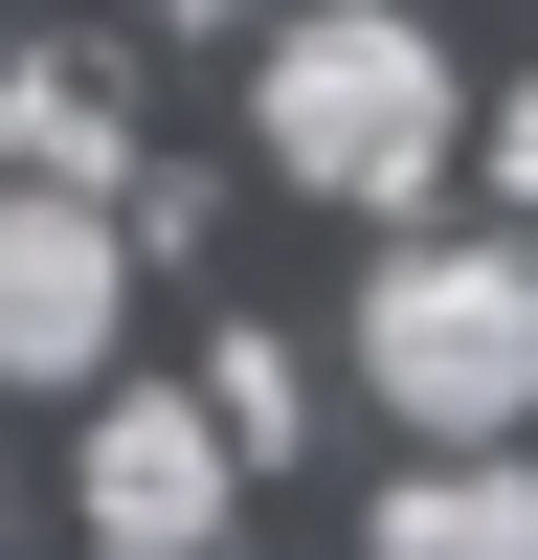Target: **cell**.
Masks as SVG:
<instances>
[{"label": "cell", "mask_w": 538, "mask_h": 560, "mask_svg": "<svg viewBox=\"0 0 538 560\" xmlns=\"http://www.w3.org/2000/svg\"><path fill=\"white\" fill-rule=\"evenodd\" d=\"M202 427H224V448H292V427H314L292 337H224V359H202Z\"/></svg>", "instance_id": "obj_7"}, {"label": "cell", "mask_w": 538, "mask_h": 560, "mask_svg": "<svg viewBox=\"0 0 538 560\" xmlns=\"http://www.w3.org/2000/svg\"><path fill=\"white\" fill-rule=\"evenodd\" d=\"M359 404L426 427V448L538 427V247L516 224H493V247H426V224H404V247L359 269Z\"/></svg>", "instance_id": "obj_2"}, {"label": "cell", "mask_w": 538, "mask_h": 560, "mask_svg": "<svg viewBox=\"0 0 538 560\" xmlns=\"http://www.w3.org/2000/svg\"><path fill=\"white\" fill-rule=\"evenodd\" d=\"M68 493H90V538H113V560H224L247 448H224L179 382H113V404H90V448H68Z\"/></svg>", "instance_id": "obj_3"}, {"label": "cell", "mask_w": 538, "mask_h": 560, "mask_svg": "<svg viewBox=\"0 0 538 560\" xmlns=\"http://www.w3.org/2000/svg\"><path fill=\"white\" fill-rule=\"evenodd\" d=\"M247 135H269V179H292V202L404 224L448 158H471V90H448V45L404 23V0H269V90H247Z\"/></svg>", "instance_id": "obj_1"}, {"label": "cell", "mask_w": 538, "mask_h": 560, "mask_svg": "<svg viewBox=\"0 0 538 560\" xmlns=\"http://www.w3.org/2000/svg\"><path fill=\"white\" fill-rule=\"evenodd\" d=\"M113 337H134V224L0 179V382H113Z\"/></svg>", "instance_id": "obj_4"}, {"label": "cell", "mask_w": 538, "mask_h": 560, "mask_svg": "<svg viewBox=\"0 0 538 560\" xmlns=\"http://www.w3.org/2000/svg\"><path fill=\"white\" fill-rule=\"evenodd\" d=\"M493 202H516V247H538V90L493 113Z\"/></svg>", "instance_id": "obj_8"}, {"label": "cell", "mask_w": 538, "mask_h": 560, "mask_svg": "<svg viewBox=\"0 0 538 560\" xmlns=\"http://www.w3.org/2000/svg\"><path fill=\"white\" fill-rule=\"evenodd\" d=\"M157 23H269V0H157Z\"/></svg>", "instance_id": "obj_9"}, {"label": "cell", "mask_w": 538, "mask_h": 560, "mask_svg": "<svg viewBox=\"0 0 538 560\" xmlns=\"http://www.w3.org/2000/svg\"><path fill=\"white\" fill-rule=\"evenodd\" d=\"M359 560H538V471L516 448H426L359 493Z\"/></svg>", "instance_id": "obj_6"}, {"label": "cell", "mask_w": 538, "mask_h": 560, "mask_svg": "<svg viewBox=\"0 0 538 560\" xmlns=\"http://www.w3.org/2000/svg\"><path fill=\"white\" fill-rule=\"evenodd\" d=\"M0 179L134 202V90H113V45H0Z\"/></svg>", "instance_id": "obj_5"}]
</instances>
